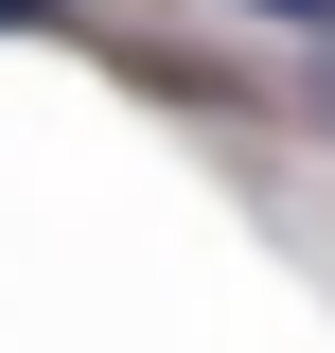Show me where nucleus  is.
I'll use <instances>...</instances> for the list:
<instances>
[{"instance_id": "nucleus-1", "label": "nucleus", "mask_w": 335, "mask_h": 353, "mask_svg": "<svg viewBox=\"0 0 335 353\" xmlns=\"http://www.w3.org/2000/svg\"><path fill=\"white\" fill-rule=\"evenodd\" d=\"M300 124L335 141V36H300Z\"/></svg>"}, {"instance_id": "nucleus-2", "label": "nucleus", "mask_w": 335, "mask_h": 353, "mask_svg": "<svg viewBox=\"0 0 335 353\" xmlns=\"http://www.w3.org/2000/svg\"><path fill=\"white\" fill-rule=\"evenodd\" d=\"M230 18H265V36H335V0H230Z\"/></svg>"}, {"instance_id": "nucleus-3", "label": "nucleus", "mask_w": 335, "mask_h": 353, "mask_svg": "<svg viewBox=\"0 0 335 353\" xmlns=\"http://www.w3.org/2000/svg\"><path fill=\"white\" fill-rule=\"evenodd\" d=\"M0 36H71V0H0Z\"/></svg>"}]
</instances>
